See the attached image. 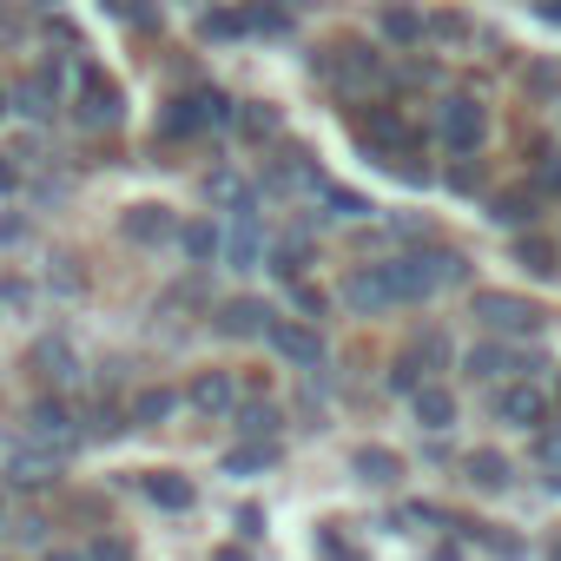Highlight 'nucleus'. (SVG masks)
Wrapping results in <instances>:
<instances>
[{"label":"nucleus","instance_id":"1a4fd4ad","mask_svg":"<svg viewBox=\"0 0 561 561\" xmlns=\"http://www.w3.org/2000/svg\"><path fill=\"white\" fill-rule=\"evenodd\" d=\"M54 476H60V456H54V449H21V456L8 462V482H14V489H47Z\"/></svg>","mask_w":561,"mask_h":561},{"label":"nucleus","instance_id":"cd10ccee","mask_svg":"<svg viewBox=\"0 0 561 561\" xmlns=\"http://www.w3.org/2000/svg\"><path fill=\"white\" fill-rule=\"evenodd\" d=\"M528 87H535V93H561V67H535Z\"/></svg>","mask_w":561,"mask_h":561},{"label":"nucleus","instance_id":"aec40b11","mask_svg":"<svg viewBox=\"0 0 561 561\" xmlns=\"http://www.w3.org/2000/svg\"><path fill=\"white\" fill-rule=\"evenodd\" d=\"M34 364H47V377H54V383H73V377H80L67 344H41V351H34Z\"/></svg>","mask_w":561,"mask_h":561},{"label":"nucleus","instance_id":"473e14b6","mask_svg":"<svg viewBox=\"0 0 561 561\" xmlns=\"http://www.w3.org/2000/svg\"><path fill=\"white\" fill-rule=\"evenodd\" d=\"M541 14H548V21H554V27H561V0H541Z\"/></svg>","mask_w":561,"mask_h":561},{"label":"nucleus","instance_id":"f3484780","mask_svg":"<svg viewBox=\"0 0 561 561\" xmlns=\"http://www.w3.org/2000/svg\"><path fill=\"white\" fill-rule=\"evenodd\" d=\"M271 469V443H257V449H231L225 456V476H238V482H251V476H264Z\"/></svg>","mask_w":561,"mask_h":561},{"label":"nucleus","instance_id":"72a5a7b5","mask_svg":"<svg viewBox=\"0 0 561 561\" xmlns=\"http://www.w3.org/2000/svg\"><path fill=\"white\" fill-rule=\"evenodd\" d=\"M548 561H561V528H554V535H548Z\"/></svg>","mask_w":561,"mask_h":561},{"label":"nucleus","instance_id":"a211bd4d","mask_svg":"<svg viewBox=\"0 0 561 561\" xmlns=\"http://www.w3.org/2000/svg\"><path fill=\"white\" fill-rule=\"evenodd\" d=\"M318 192L331 198V211H337V218H370V211H377L364 192H344V185H324V179H318Z\"/></svg>","mask_w":561,"mask_h":561},{"label":"nucleus","instance_id":"f03ea898","mask_svg":"<svg viewBox=\"0 0 561 561\" xmlns=\"http://www.w3.org/2000/svg\"><path fill=\"white\" fill-rule=\"evenodd\" d=\"M264 344L285 357V364H298V370H324V337L311 324H298V318H271L264 324Z\"/></svg>","mask_w":561,"mask_h":561},{"label":"nucleus","instance_id":"6e6552de","mask_svg":"<svg viewBox=\"0 0 561 561\" xmlns=\"http://www.w3.org/2000/svg\"><path fill=\"white\" fill-rule=\"evenodd\" d=\"M495 416H502V423H515V430H541L548 403H541V390H528V383H508V390L495 397Z\"/></svg>","mask_w":561,"mask_h":561},{"label":"nucleus","instance_id":"39448f33","mask_svg":"<svg viewBox=\"0 0 561 561\" xmlns=\"http://www.w3.org/2000/svg\"><path fill=\"white\" fill-rule=\"evenodd\" d=\"M80 119L87 126H113L119 119V87L100 67H80Z\"/></svg>","mask_w":561,"mask_h":561},{"label":"nucleus","instance_id":"2f4dec72","mask_svg":"<svg viewBox=\"0 0 561 561\" xmlns=\"http://www.w3.org/2000/svg\"><path fill=\"white\" fill-rule=\"evenodd\" d=\"M211 561H251V554H244V548H218Z\"/></svg>","mask_w":561,"mask_h":561},{"label":"nucleus","instance_id":"dca6fc26","mask_svg":"<svg viewBox=\"0 0 561 561\" xmlns=\"http://www.w3.org/2000/svg\"><path fill=\"white\" fill-rule=\"evenodd\" d=\"M257 251H264L257 218H251V211H238V231H231V271H251V264H257Z\"/></svg>","mask_w":561,"mask_h":561},{"label":"nucleus","instance_id":"0eeeda50","mask_svg":"<svg viewBox=\"0 0 561 561\" xmlns=\"http://www.w3.org/2000/svg\"><path fill=\"white\" fill-rule=\"evenodd\" d=\"M119 231H126L133 244H165V238H179V218H172L165 205H126Z\"/></svg>","mask_w":561,"mask_h":561},{"label":"nucleus","instance_id":"412c9836","mask_svg":"<svg viewBox=\"0 0 561 561\" xmlns=\"http://www.w3.org/2000/svg\"><path fill=\"white\" fill-rule=\"evenodd\" d=\"M165 416H172V390H146V397L133 403V423H146V430L165 423Z\"/></svg>","mask_w":561,"mask_h":561},{"label":"nucleus","instance_id":"c756f323","mask_svg":"<svg viewBox=\"0 0 561 561\" xmlns=\"http://www.w3.org/2000/svg\"><path fill=\"white\" fill-rule=\"evenodd\" d=\"M238 535H264V515L257 508H238Z\"/></svg>","mask_w":561,"mask_h":561},{"label":"nucleus","instance_id":"20e7f679","mask_svg":"<svg viewBox=\"0 0 561 561\" xmlns=\"http://www.w3.org/2000/svg\"><path fill=\"white\" fill-rule=\"evenodd\" d=\"M436 133L449 139V152H476V146H482V133H489V119H482V106H476V100H462V93H456V100H443V106H436Z\"/></svg>","mask_w":561,"mask_h":561},{"label":"nucleus","instance_id":"2eb2a0df","mask_svg":"<svg viewBox=\"0 0 561 561\" xmlns=\"http://www.w3.org/2000/svg\"><path fill=\"white\" fill-rule=\"evenodd\" d=\"M462 476H469L476 489L495 495V489H508V456H495V449H469V456H462Z\"/></svg>","mask_w":561,"mask_h":561},{"label":"nucleus","instance_id":"f257e3e1","mask_svg":"<svg viewBox=\"0 0 561 561\" xmlns=\"http://www.w3.org/2000/svg\"><path fill=\"white\" fill-rule=\"evenodd\" d=\"M469 318H476L482 331H495V337L541 331V311H535L528 298H515V291H476V298H469Z\"/></svg>","mask_w":561,"mask_h":561},{"label":"nucleus","instance_id":"4468645a","mask_svg":"<svg viewBox=\"0 0 561 561\" xmlns=\"http://www.w3.org/2000/svg\"><path fill=\"white\" fill-rule=\"evenodd\" d=\"M351 469H357V482H364V489H397V476H403V462H397L390 449H357V456H351Z\"/></svg>","mask_w":561,"mask_h":561},{"label":"nucleus","instance_id":"ddd939ff","mask_svg":"<svg viewBox=\"0 0 561 561\" xmlns=\"http://www.w3.org/2000/svg\"><path fill=\"white\" fill-rule=\"evenodd\" d=\"M238 403V390H231V377L225 370H205V377H192V410H205V416H225Z\"/></svg>","mask_w":561,"mask_h":561},{"label":"nucleus","instance_id":"5701e85b","mask_svg":"<svg viewBox=\"0 0 561 561\" xmlns=\"http://www.w3.org/2000/svg\"><path fill=\"white\" fill-rule=\"evenodd\" d=\"M383 34H390V41H423V21H416L410 8H390V14H383Z\"/></svg>","mask_w":561,"mask_h":561},{"label":"nucleus","instance_id":"7ed1b4c3","mask_svg":"<svg viewBox=\"0 0 561 561\" xmlns=\"http://www.w3.org/2000/svg\"><path fill=\"white\" fill-rule=\"evenodd\" d=\"M344 305H351L357 318L403 305V298H397V277H390V264H364V271H351V285H344Z\"/></svg>","mask_w":561,"mask_h":561},{"label":"nucleus","instance_id":"bb28decb","mask_svg":"<svg viewBox=\"0 0 561 561\" xmlns=\"http://www.w3.org/2000/svg\"><path fill=\"white\" fill-rule=\"evenodd\" d=\"M205 34L231 41V34H244V14H205Z\"/></svg>","mask_w":561,"mask_h":561},{"label":"nucleus","instance_id":"6ab92c4d","mask_svg":"<svg viewBox=\"0 0 561 561\" xmlns=\"http://www.w3.org/2000/svg\"><path fill=\"white\" fill-rule=\"evenodd\" d=\"M515 264L535 271V277H554V251H548L541 238H522V244H515Z\"/></svg>","mask_w":561,"mask_h":561},{"label":"nucleus","instance_id":"b1692460","mask_svg":"<svg viewBox=\"0 0 561 561\" xmlns=\"http://www.w3.org/2000/svg\"><path fill=\"white\" fill-rule=\"evenodd\" d=\"M495 218H502V225H528V218H535V198L508 192V198H495Z\"/></svg>","mask_w":561,"mask_h":561},{"label":"nucleus","instance_id":"393cba45","mask_svg":"<svg viewBox=\"0 0 561 561\" xmlns=\"http://www.w3.org/2000/svg\"><path fill=\"white\" fill-rule=\"evenodd\" d=\"M34 423H41V436H54V430L67 436V403H41V410H34Z\"/></svg>","mask_w":561,"mask_h":561},{"label":"nucleus","instance_id":"4be33fe9","mask_svg":"<svg viewBox=\"0 0 561 561\" xmlns=\"http://www.w3.org/2000/svg\"><path fill=\"white\" fill-rule=\"evenodd\" d=\"M179 238H185V251H192L198 264H211V257H218V231H211V225H185Z\"/></svg>","mask_w":561,"mask_h":561},{"label":"nucleus","instance_id":"9b49d317","mask_svg":"<svg viewBox=\"0 0 561 561\" xmlns=\"http://www.w3.org/2000/svg\"><path fill=\"white\" fill-rule=\"evenodd\" d=\"M146 495H152L159 508H172V515H185V508L198 502V489H192L179 469H152V476H146Z\"/></svg>","mask_w":561,"mask_h":561},{"label":"nucleus","instance_id":"7c9ffc66","mask_svg":"<svg viewBox=\"0 0 561 561\" xmlns=\"http://www.w3.org/2000/svg\"><path fill=\"white\" fill-rule=\"evenodd\" d=\"M541 456H548V462H561V430H548V436H541Z\"/></svg>","mask_w":561,"mask_h":561},{"label":"nucleus","instance_id":"f704fd0d","mask_svg":"<svg viewBox=\"0 0 561 561\" xmlns=\"http://www.w3.org/2000/svg\"><path fill=\"white\" fill-rule=\"evenodd\" d=\"M47 561H87V554H47Z\"/></svg>","mask_w":561,"mask_h":561},{"label":"nucleus","instance_id":"f8f14e48","mask_svg":"<svg viewBox=\"0 0 561 561\" xmlns=\"http://www.w3.org/2000/svg\"><path fill=\"white\" fill-rule=\"evenodd\" d=\"M264 324H271V311H264L257 298H231V305L218 311V331H225V337H257Z\"/></svg>","mask_w":561,"mask_h":561},{"label":"nucleus","instance_id":"c85d7f7f","mask_svg":"<svg viewBox=\"0 0 561 561\" xmlns=\"http://www.w3.org/2000/svg\"><path fill=\"white\" fill-rule=\"evenodd\" d=\"M87 561H133V554H126V541H100V548H93Z\"/></svg>","mask_w":561,"mask_h":561},{"label":"nucleus","instance_id":"9d476101","mask_svg":"<svg viewBox=\"0 0 561 561\" xmlns=\"http://www.w3.org/2000/svg\"><path fill=\"white\" fill-rule=\"evenodd\" d=\"M410 403H416V423H423V430H449V423H456V397H449L443 383H416Z\"/></svg>","mask_w":561,"mask_h":561},{"label":"nucleus","instance_id":"a878e982","mask_svg":"<svg viewBox=\"0 0 561 561\" xmlns=\"http://www.w3.org/2000/svg\"><path fill=\"white\" fill-rule=\"evenodd\" d=\"M238 423H244V436H271V430H277V410L264 403V410H244Z\"/></svg>","mask_w":561,"mask_h":561},{"label":"nucleus","instance_id":"423d86ee","mask_svg":"<svg viewBox=\"0 0 561 561\" xmlns=\"http://www.w3.org/2000/svg\"><path fill=\"white\" fill-rule=\"evenodd\" d=\"M462 364H469V377H508V370H522V377H528V370H541V357H535V351H508V344H476Z\"/></svg>","mask_w":561,"mask_h":561}]
</instances>
